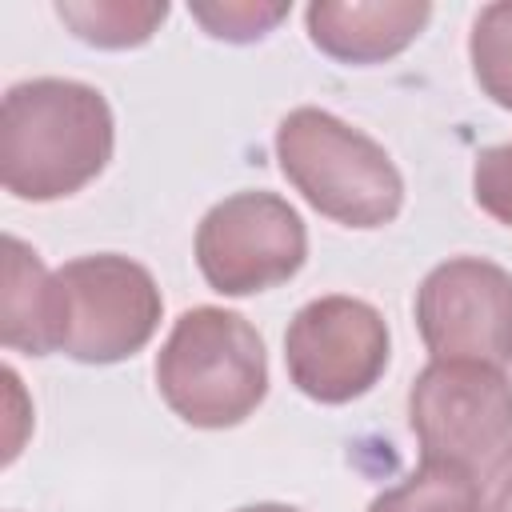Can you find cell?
I'll return each mask as SVG.
<instances>
[{"instance_id": "cell-13", "label": "cell", "mask_w": 512, "mask_h": 512, "mask_svg": "<svg viewBox=\"0 0 512 512\" xmlns=\"http://www.w3.org/2000/svg\"><path fill=\"white\" fill-rule=\"evenodd\" d=\"M472 76L500 108H512V0L480 8L468 36Z\"/></svg>"}, {"instance_id": "cell-2", "label": "cell", "mask_w": 512, "mask_h": 512, "mask_svg": "<svg viewBox=\"0 0 512 512\" xmlns=\"http://www.w3.org/2000/svg\"><path fill=\"white\" fill-rule=\"evenodd\" d=\"M156 384L184 424L232 428L268 392L264 340L240 312L212 304L188 308L156 356Z\"/></svg>"}, {"instance_id": "cell-8", "label": "cell", "mask_w": 512, "mask_h": 512, "mask_svg": "<svg viewBox=\"0 0 512 512\" xmlns=\"http://www.w3.org/2000/svg\"><path fill=\"white\" fill-rule=\"evenodd\" d=\"M416 324L432 360H512V276L480 256L436 264L416 292Z\"/></svg>"}, {"instance_id": "cell-11", "label": "cell", "mask_w": 512, "mask_h": 512, "mask_svg": "<svg viewBox=\"0 0 512 512\" xmlns=\"http://www.w3.org/2000/svg\"><path fill=\"white\" fill-rule=\"evenodd\" d=\"M56 16L96 48H136L152 40V32L164 24L168 4L160 0H60Z\"/></svg>"}, {"instance_id": "cell-4", "label": "cell", "mask_w": 512, "mask_h": 512, "mask_svg": "<svg viewBox=\"0 0 512 512\" xmlns=\"http://www.w3.org/2000/svg\"><path fill=\"white\" fill-rule=\"evenodd\" d=\"M60 352L80 364H116L136 356L160 324V288L128 256L96 252L56 268Z\"/></svg>"}, {"instance_id": "cell-12", "label": "cell", "mask_w": 512, "mask_h": 512, "mask_svg": "<svg viewBox=\"0 0 512 512\" xmlns=\"http://www.w3.org/2000/svg\"><path fill=\"white\" fill-rule=\"evenodd\" d=\"M368 512H476L472 468L424 456V464L396 488L380 492Z\"/></svg>"}, {"instance_id": "cell-3", "label": "cell", "mask_w": 512, "mask_h": 512, "mask_svg": "<svg viewBox=\"0 0 512 512\" xmlns=\"http://www.w3.org/2000/svg\"><path fill=\"white\" fill-rule=\"evenodd\" d=\"M276 160L288 184L336 224L380 228L404 204V180L392 156L324 108H296L280 120Z\"/></svg>"}, {"instance_id": "cell-15", "label": "cell", "mask_w": 512, "mask_h": 512, "mask_svg": "<svg viewBox=\"0 0 512 512\" xmlns=\"http://www.w3.org/2000/svg\"><path fill=\"white\" fill-rule=\"evenodd\" d=\"M472 196L476 204L512 228V140L508 144H496V148H484L476 156V168H472Z\"/></svg>"}, {"instance_id": "cell-5", "label": "cell", "mask_w": 512, "mask_h": 512, "mask_svg": "<svg viewBox=\"0 0 512 512\" xmlns=\"http://www.w3.org/2000/svg\"><path fill=\"white\" fill-rule=\"evenodd\" d=\"M308 232L276 192H236L208 208L196 228V264L212 292L252 296L300 272Z\"/></svg>"}, {"instance_id": "cell-7", "label": "cell", "mask_w": 512, "mask_h": 512, "mask_svg": "<svg viewBox=\"0 0 512 512\" xmlns=\"http://www.w3.org/2000/svg\"><path fill=\"white\" fill-rule=\"evenodd\" d=\"M292 384L316 404L364 396L388 364V324L356 296H320L304 304L284 332Z\"/></svg>"}, {"instance_id": "cell-10", "label": "cell", "mask_w": 512, "mask_h": 512, "mask_svg": "<svg viewBox=\"0 0 512 512\" xmlns=\"http://www.w3.org/2000/svg\"><path fill=\"white\" fill-rule=\"evenodd\" d=\"M0 340L12 352L48 356L60 352V288L56 272L16 236H4V292H0Z\"/></svg>"}, {"instance_id": "cell-17", "label": "cell", "mask_w": 512, "mask_h": 512, "mask_svg": "<svg viewBox=\"0 0 512 512\" xmlns=\"http://www.w3.org/2000/svg\"><path fill=\"white\" fill-rule=\"evenodd\" d=\"M236 512H300V508H288V504H248V508H236Z\"/></svg>"}, {"instance_id": "cell-16", "label": "cell", "mask_w": 512, "mask_h": 512, "mask_svg": "<svg viewBox=\"0 0 512 512\" xmlns=\"http://www.w3.org/2000/svg\"><path fill=\"white\" fill-rule=\"evenodd\" d=\"M476 512H512V440L488 456L476 484Z\"/></svg>"}, {"instance_id": "cell-6", "label": "cell", "mask_w": 512, "mask_h": 512, "mask_svg": "<svg viewBox=\"0 0 512 512\" xmlns=\"http://www.w3.org/2000/svg\"><path fill=\"white\" fill-rule=\"evenodd\" d=\"M408 424L432 460L472 468L512 436V380L480 360H432L408 392Z\"/></svg>"}, {"instance_id": "cell-9", "label": "cell", "mask_w": 512, "mask_h": 512, "mask_svg": "<svg viewBox=\"0 0 512 512\" xmlns=\"http://www.w3.org/2000/svg\"><path fill=\"white\" fill-rule=\"evenodd\" d=\"M312 44L340 64H380L404 52L428 24L432 4L424 0H320L308 4Z\"/></svg>"}, {"instance_id": "cell-1", "label": "cell", "mask_w": 512, "mask_h": 512, "mask_svg": "<svg viewBox=\"0 0 512 512\" xmlns=\"http://www.w3.org/2000/svg\"><path fill=\"white\" fill-rule=\"evenodd\" d=\"M112 140V108L92 84L24 80L0 112V180L16 200L72 196L104 172Z\"/></svg>"}, {"instance_id": "cell-14", "label": "cell", "mask_w": 512, "mask_h": 512, "mask_svg": "<svg viewBox=\"0 0 512 512\" xmlns=\"http://www.w3.org/2000/svg\"><path fill=\"white\" fill-rule=\"evenodd\" d=\"M188 12H192V20H200L208 28V36L232 40V44H248V40L268 36L288 16V4L224 0V4H188Z\"/></svg>"}]
</instances>
